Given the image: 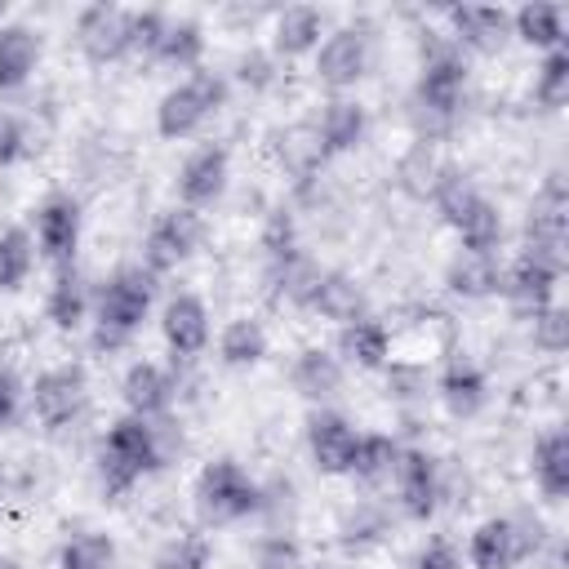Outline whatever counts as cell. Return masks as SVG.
<instances>
[{
  "label": "cell",
  "mask_w": 569,
  "mask_h": 569,
  "mask_svg": "<svg viewBox=\"0 0 569 569\" xmlns=\"http://www.w3.org/2000/svg\"><path fill=\"white\" fill-rule=\"evenodd\" d=\"M156 302V276L142 262L116 267L98 289H93V347L98 351H120L138 338L142 320L151 316Z\"/></svg>",
  "instance_id": "cell-1"
},
{
  "label": "cell",
  "mask_w": 569,
  "mask_h": 569,
  "mask_svg": "<svg viewBox=\"0 0 569 569\" xmlns=\"http://www.w3.org/2000/svg\"><path fill=\"white\" fill-rule=\"evenodd\" d=\"M431 204L445 218V227L458 236L462 249H471V253H498V244H502V213H498V204L462 169H440L436 173Z\"/></svg>",
  "instance_id": "cell-2"
},
{
  "label": "cell",
  "mask_w": 569,
  "mask_h": 569,
  "mask_svg": "<svg viewBox=\"0 0 569 569\" xmlns=\"http://www.w3.org/2000/svg\"><path fill=\"white\" fill-rule=\"evenodd\" d=\"M164 467V445H160V427L151 418H133L120 413L98 445V476L107 493H129L142 476Z\"/></svg>",
  "instance_id": "cell-3"
},
{
  "label": "cell",
  "mask_w": 569,
  "mask_h": 569,
  "mask_svg": "<svg viewBox=\"0 0 569 569\" xmlns=\"http://www.w3.org/2000/svg\"><path fill=\"white\" fill-rule=\"evenodd\" d=\"M191 502H196V520L204 529L240 525L262 507V485L236 458H213L200 467V476L191 485Z\"/></svg>",
  "instance_id": "cell-4"
},
{
  "label": "cell",
  "mask_w": 569,
  "mask_h": 569,
  "mask_svg": "<svg viewBox=\"0 0 569 569\" xmlns=\"http://www.w3.org/2000/svg\"><path fill=\"white\" fill-rule=\"evenodd\" d=\"M227 107V80L218 71H191L187 80H178L173 89L160 93L156 102V133L169 142H182L191 133L204 129L209 116H218Z\"/></svg>",
  "instance_id": "cell-5"
},
{
  "label": "cell",
  "mask_w": 569,
  "mask_h": 569,
  "mask_svg": "<svg viewBox=\"0 0 569 569\" xmlns=\"http://www.w3.org/2000/svg\"><path fill=\"white\" fill-rule=\"evenodd\" d=\"M89 409V373L84 365H53L31 382V413L44 431H67Z\"/></svg>",
  "instance_id": "cell-6"
},
{
  "label": "cell",
  "mask_w": 569,
  "mask_h": 569,
  "mask_svg": "<svg viewBox=\"0 0 569 569\" xmlns=\"http://www.w3.org/2000/svg\"><path fill=\"white\" fill-rule=\"evenodd\" d=\"M413 98L431 116H453L462 107V98H467V58L449 36L431 40V49L422 53V71H418Z\"/></svg>",
  "instance_id": "cell-7"
},
{
  "label": "cell",
  "mask_w": 569,
  "mask_h": 569,
  "mask_svg": "<svg viewBox=\"0 0 569 569\" xmlns=\"http://www.w3.org/2000/svg\"><path fill=\"white\" fill-rule=\"evenodd\" d=\"M369 62H373V31L365 22H351V27H338L320 40L316 80L333 93H347L369 76Z\"/></svg>",
  "instance_id": "cell-8"
},
{
  "label": "cell",
  "mask_w": 569,
  "mask_h": 569,
  "mask_svg": "<svg viewBox=\"0 0 569 569\" xmlns=\"http://www.w3.org/2000/svg\"><path fill=\"white\" fill-rule=\"evenodd\" d=\"M200 240H204V218H200L196 209L173 204V209H164V213L151 222V231L142 236V267L160 280V276L178 271V267L200 249Z\"/></svg>",
  "instance_id": "cell-9"
},
{
  "label": "cell",
  "mask_w": 569,
  "mask_h": 569,
  "mask_svg": "<svg viewBox=\"0 0 569 569\" xmlns=\"http://www.w3.org/2000/svg\"><path fill=\"white\" fill-rule=\"evenodd\" d=\"M565 262L538 249H520L507 267H502V293L520 316H533L542 307H556V289H560Z\"/></svg>",
  "instance_id": "cell-10"
},
{
  "label": "cell",
  "mask_w": 569,
  "mask_h": 569,
  "mask_svg": "<svg viewBox=\"0 0 569 569\" xmlns=\"http://www.w3.org/2000/svg\"><path fill=\"white\" fill-rule=\"evenodd\" d=\"M80 227H84V213H80V200L71 191H49L36 209V253L58 271V267H71L76 262V249H80Z\"/></svg>",
  "instance_id": "cell-11"
},
{
  "label": "cell",
  "mask_w": 569,
  "mask_h": 569,
  "mask_svg": "<svg viewBox=\"0 0 569 569\" xmlns=\"http://www.w3.org/2000/svg\"><path fill=\"white\" fill-rule=\"evenodd\" d=\"M538 547V529L520 525L516 516H489L467 538V565L471 569H516Z\"/></svg>",
  "instance_id": "cell-12"
},
{
  "label": "cell",
  "mask_w": 569,
  "mask_h": 569,
  "mask_svg": "<svg viewBox=\"0 0 569 569\" xmlns=\"http://www.w3.org/2000/svg\"><path fill=\"white\" fill-rule=\"evenodd\" d=\"M227 182H231V151L222 142H204L178 169V204L204 213L227 196Z\"/></svg>",
  "instance_id": "cell-13"
},
{
  "label": "cell",
  "mask_w": 569,
  "mask_h": 569,
  "mask_svg": "<svg viewBox=\"0 0 569 569\" xmlns=\"http://www.w3.org/2000/svg\"><path fill=\"white\" fill-rule=\"evenodd\" d=\"M356 445H360V431L351 427L347 413H338L329 405L307 413V453L320 476H351Z\"/></svg>",
  "instance_id": "cell-14"
},
{
  "label": "cell",
  "mask_w": 569,
  "mask_h": 569,
  "mask_svg": "<svg viewBox=\"0 0 569 569\" xmlns=\"http://www.w3.org/2000/svg\"><path fill=\"white\" fill-rule=\"evenodd\" d=\"M76 44H80V53L93 67H107V62L129 58V9L107 4V0L84 4L76 13Z\"/></svg>",
  "instance_id": "cell-15"
},
{
  "label": "cell",
  "mask_w": 569,
  "mask_h": 569,
  "mask_svg": "<svg viewBox=\"0 0 569 569\" xmlns=\"http://www.w3.org/2000/svg\"><path fill=\"white\" fill-rule=\"evenodd\" d=\"M396 502L409 520H431L440 498H445V485H440V462L427 453V449H405L400 445V458H396Z\"/></svg>",
  "instance_id": "cell-16"
},
{
  "label": "cell",
  "mask_w": 569,
  "mask_h": 569,
  "mask_svg": "<svg viewBox=\"0 0 569 569\" xmlns=\"http://www.w3.org/2000/svg\"><path fill=\"white\" fill-rule=\"evenodd\" d=\"M160 333H164V347L178 356V360H196L209 351L213 342V325H209V307L200 293H173L160 311Z\"/></svg>",
  "instance_id": "cell-17"
},
{
  "label": "cell",
  "mask_w": 569,
  "mask_h": 569,
  "mask_svg": "<svg viewBox=\"0 0 569 569\" xmlns=\"http://www.w3.org/2000/svg\"><path fill=\"white\" fill-rule=\"evenodd\" d=\"M449 40L471 53H502V44L511 40V13L502 4H453Z\"/></svg>",
  "instance_id": "cell-18"
},
{
  "label": "cell",
  "mask_w": 569,
  "mask_h": 569,
  "mask_svg": "<svg viewBox=\"0 0 569 569\" xmlns=\"http://www.w3.org/2000/svg\"><path fill=\"white\" fill-rule=\"evenodd\" d=\"M173 396H178V382L164 365L156 360H133L120 378V400H124V413L133 418H164L173 409Z\"/></svg>",
  "instance_id": "cell-19"
},
{
  "label": "cell",
  "mask_w": 569,
  "mask_h": 569,
  "mask_svg": "<svg viewBox=\"0 0 569 569\" xmlns=\"http://www.w3.org/2000/svg\"><path fill=\"white\" fill-rule=\"evenodd\" d=\"M311 129H316V142H320L325 160H329V156H347V151H356V147L365 142V133H369V111H365L360 98L333 93V98L320 107V116L311 120Z\"/></svg>",
  "instance_id": "cell-20"
},
{
  "label": "cell",
  "mask_w": 569,
  "mask_h": 569,
  "mask_svg": "<svg viewBox=\"0 0 569 569\" xmlns=\"http://www.w3.org/2000/svg\"><path fill=\"white\" fill-rule=\"evenodd\" d=\"M436 396L449 409V418L467 422V418H476L489 405V378H485V369L476 360L453 356V360H445V369L436 378Z\"/></svg>",
  "instance_id": "cell-21"
},
{
  "label": "cell",
  "mask_w": 569,
  "mask_h": 569,
  "mask_svg": "<svg viewBox=\"0 0 569 569\" xmlns=\"http://www.w3.org/2000/svg\"><path fill=\"white\" fill-rule=\"evenodd\" d=\"M342 378H347V365L329 351V347H307L293 356L289 365V382L302 400H311L316 409H325L338 391H342Z\"/></svg>",
  "instance_id": "cell-22"
},
{
  "label": "cell",
  "mask_w": 569,
  "mask_h": 569,
  "mask_svg": "<svg viewBox=\"0 0 569 569\" xmlns=\"http://www.w3.org/2000/svg\"><path fill=\"white\" fill-rule=\"evenodd\" d=\"M302 307L316 311V316H325V320H333V325H351V320L369 316L360 284H356L351 276H342V271H316V280H311V289H307Z\"/></svg>",
  "instance_id": "cell-23"
},
{
  "label": "cell",
  "mask_w": 569,
  "mask_h": 569,
  "mask_svg": "<svg viewBox=\"0 0 569 569\" xmlns=\"http://www.w3.org/2000/svg\"><path fill=\"white\" fill-rule=\"evenodd\" d=\"M325 40V13L316 4H289L271 22V58H302L316 53Z\"/></svg>",
  "instance_id": "cell-24"
},
{
  "label": "cell",
  "mask_w": 569,
  "mask_h": 569,
  "mask_svg": "<svg viewBox=\"0 0 569 569\" xmlns=\"http://www.w3.org/2000/svg\"><path fill=\"white\" fill-rule=\"evenodd\" d=\"M89 311H93V289H89V280L76 271V262H71V267H58L49 293H44V316L53 320V329L76 333V329L89 320Z\"/></svg>",
  "instance_id": "cell-25"
},
{
  "label": "cell",
  "mask_w": 569,
  "mask_h": 569,
  "mask_svg": "<svg viewBox=\"0 0 569 569\" xmlns=\"http://www.w3.org/2000/svg\"><path fill=\"white\" fill-rule=\"evenodd\" d=\"M40 53H44V44L27 22H4L0 27V93L22 89L36 76Z\"/></svg>",
  "instance_id": "cell-26"
},
{
  "label": "cell",
  "mask_w": 569,
  "mask_h": 569,
  "mask_svg": "<svg viewBox=\"0 0 569 569\" xmlns=\"http://www.w3.org/2000/svg\"><path fill=\"white\" fill-rule=\"evenodd\" d=\"M338 360L356 369H382L391 360V329L378 316H360L338 329Z\"/></svg>",
  "instance_id": "cell-27"
},
{
  "label": "cell",
  "mask_w": 569,
  "mask_h": 569,
  "mask_svg": "<svg viewBox=\"0 0 569 569\" xmlns=\"http://www.w3.org/2000/svg\"><path fill=\"white\" fill-rule=\"evenodd\" d=\"M445 284L449 293L458 298H489V293H502V262L498 253H471V249H458L445 267Z\"/></svg>",
  "instance_id": "cell-28"
},
{
  "label": "cell",
  "mask_w": 569,
  "mask_h": 569,
  "mask_svg": "<svg viewBox=\"0 0 569 569\" xmlns=\"http://www.w3.org/2000/svg\"><path fill=\"white\" fill-rule=\"evenodd\" d=\"M533 485L547 502H565L569 493V431L551 427L533 445Z\"/></svg>",
  "instance_id": "cell-29"
},
{
  "label": "cell",
  "mask_w": 569,
  "mask_h": 569,
  "mask_svg": "<svg viewBox=\"0 0 569 569\" xmlns=\"http://www.w3.org/2000/svg\"><path fill=\"white\" fill-rule=\"evenodd\" d=\"M267 347H271V338H267L262 320H253V316H236L218 333V360L227 369H253L267 356Z\"/></svg>",
  "instance_id": "cell-30"
},
{
  "label": "cell",
  "mask_w": 569,
  "mask_h": 569,
  "mask_svg": "<svg viewBox=\"0 0 569 569\" xmlns=\"http://www.w3.org/2000/svg\"><path fill=\"white\" fill-rule=\"evenodd\" d=\"M511 36H520L533 49H560L565 44V9L551 0H529L511 13Z\"/></svg>",
  "instance_id": "cell-31"
},
{
  "label": "cell",
  "mask_w": 569,
  "mask_h": 569,
  "mask_svg": "<svg viewBox=\"0 0 569 569\" xmlns=\"http://www.w3.org/2000/svg\"><path fill=\"white\" fill-rule=\"evenodd\" d=\"M200 58H204V27L196 18H169L151 62H164V67H178L191 76V71H200Z\"/></svg>",
  "instance_id": "cell-32"
},
{
  "label": "cell",
  "mask_w": 569,
  "mask_h": 569,
  "mask_svg": "<svg viewBox=\"0 0 569 569\" xmlns=\"http://www.w3.org/2000/svg\"><path fill=\"white\" fill-rule=\"evenodd\" d=\"M58 569H120V547L102 529H80L62 542Z\"/></svg>",
  "instance_id": "cell-33"
},
{
  "label": "cell",
  "mask_w": 569,
  "mask_h": 569,
  "mask_svg": "<svg viewBox=\"0 0 569 569\" xmlns=\"http://www.w3.org/2000/svg\"><path fill=\"white\" fill-rule=\"evenodd\" d=\"M36 236L27 227H4L0 231V293H13L31 280L36 267Z\"/></svg>",
  "instance_id": "cell-34"
},
{
  "label": "cell",
  "mask_w": 569,
  "mask_h": 569,
  "mask_svg": "<svg viewBox=\"0 0 569 569\" xmlns=\"http://www.w3.org/2000/svg\"><path fill=\"white\" fill-rule=\"evenodd\" d=\"M276 156H280V164H284L293 178H311V173L325 164V151H320V142H316L311 120H307V124H293V129H284V133H276Z\"/></svg>",
  "instance_id": "cell-35"
},
{
  "label": "cell",
  "mask_w": 569,
  "mask_h": 569,
  "mask_svg": "<svg viewBox=\"0 0 569 569\" xmlns=\"http://www.w3.org/2000/svg\"><path fill=\"white\" fill-rule=\"evenodd\" d=\"M396 458H400V445H396L391 436H382V431H369V436H360V445H356L351 476H356L360 485H382V480H391Z\"/></svg>",
  "instance_id": "cell-36"
},
{
  "label": "cell",
  "mask_w": 569,
  "mask_h": 569,
  "mask_svg": "<svg viewBox=\"0 0 569 569\" xmlns=\"http://www.w3.org/2000/svg\"><path fill=\"white\" fill-rule=\"evenodd\" d=\"M533 102L542 111H560L569 102V49H547L533 76Z\"/></svg>",
  "instance_id": "cell-37"
},
{
  "label": "cell",
  "mask_w": 569,
  "mask_h": 569,
  "mask_svg": "<svg viewBox=\"0 0 569 569\" xmlns=\"http://www.w3.org/2000/svg\"><path fill=\"white\" fill-rule=\"evenodd\" d=\"M213 551L204 533H173L160 551H156V569H209Z\"/></svg>",
  "instance_id": "cell-38"
},
{
  "label": "cell",
  "mask_w": 569,
  "mask_h": 569,
  "mask_svg": "<svg viewBox=\"0 0 569 569\" xmlns=\"http://www.w3.org/2000/svg\"><path fill=\"white\" fill-rule=\"evenodd\" d=\"M164 27H169V13L164 9H129V53L151 62Z\"/></svg>",
  "instance_id": "cell-39"
},
{
  "label": "cell",
  "mask_w": 569,
  "mask_h": 569,
  "mask_svg": "<svg viewBox=\"0 0 569 569\" xmlns=\"http://www.w3.org/2000/svg\"><path fill=\"white\" fill-rule=\"evenodd\" d=\"M27 156H31V129H27V120L18 111L0 107V169L18 164Z\"/></svg>",
  "instance_id": "cell-40"
},
{
  "label": "cell",
  "mask_w": 569,
  "mask_h": 569,
  "mask_svg": "<svg viewBox=\"0 0 569 569\" xmlns=\"http://www.w3.org/2000/svg\"><path fill=\"white\" fill-rule=\"evenodd\" d=\"M529 320H533V347H542L551 356L565 351V342H569V311L565 307H542Z\"/></svg>",
  "instance_id": "cell-41"
},
{
  "label": "cell",
  "mask_w": 569,
  "mask_h": 569,
  "mask_svg": "<svg viewBox=\"0 0 569 569\" xmlns=\"http://www.w3.org/2000/svg\"><path fill=\"white\" fill-rule=\"evenodd\" d=\"M258 569H298V542L284 533H271L258 542Z\"/></svg>",
  "instance_id": "cell-42"
},
{
  "label": "cell",
  "mask_w": 569,
  "mask_h": 569,
  "mask_svg": "<svg viewBox=\"0 0 569 569\" xmlns=\"http://www.w3.org/2000/svg\"><path fill=\"white\" fill-rule=\"evenodd\" d=\"M413 569H462V556L449 538H431L418 556H413Z\"/></svg>",
  "instance_id": "cell-43"
},
{
  "label": "cell",
  "mask_w": 569,
  "mask_h": 569,
  "mask_svg": "<svg viewBox=\"0 0 569 569\" xmlns=\"http://www.w3.org/2000/svg\"><path fill=\"white\" fill-rule=\"evenodd\" d=\"M240 80H244V84H249V80H253V84H267V80H271V53H244V58H240Z\"/></svg>",
  "instance_id": "cell-44"
},
{
  "label": "cell",
  "mask_w": 569,
  "mask_h": 569,
  "mask_svg": "<svg viewBox=\"0 0 569 569\" xmlns=\"http://www.w3.org/2000/svg\"><path fill=\"white\" fill-rule=\"evenodd\" d=\"M18 400H22V391H18V378L9 373V369H0V427L18 413Z\"/></svg>",
  "instance_id": "cell-45"
},
{
  "label": "cell",
  "mask_w": 569,
  "mask_h": 569,
  "mask_svg": "<svg viewBox=\"0 0 569 569\" xmlns=\"http://www.w3.org/2000/svg\"><path fill=\"white\" fill-rule=\"evenodd\" d=\"M4 18H9V4H4V0H0V27H4Z\"/></svg>",
  "instance_id": "cell-46"
},
{
  "label": "cell",
  "mask_w": 569,
  "mask_h": 569,
  "mask_svg": "<svg viewBox=\"0 0 569 569\" xmlns=\"http://www.w3.org/2000/svg\"><path fill=\"white\" fill-rule=\"evenodd\" d=\"M0 489H4V467H0Z\"/></svg>",
  "instance_id": "cell-47"
}]
</instances>
